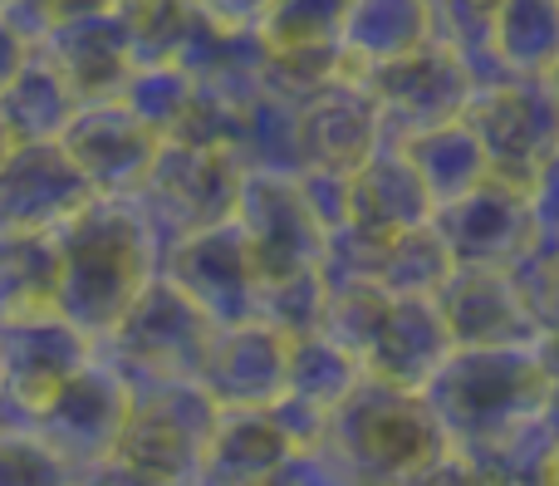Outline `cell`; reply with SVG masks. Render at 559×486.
I'll use <instances>...</instances> for the list:
<instances>
[{"mask_svg":"<svg viewBox=\"0 0 559 486\" xmlns=\"http://www.w3.org/2000/svg\"><path fill=\"white\" fill-rule=\"evenodd\" d=\"M462 118L486 153V173L535 192L555 173V94L550 74H486L476 79Z\"/></svg>","mask_w":559,"mask_h":486,"instance_id":"8992f818","label":"cell"},{"mask_svg":"<svg viewBox=\"0 0 559 486\" xmlns=\"http://www.w3.org/2000/svg\"><path fill=\"white\" fill-rule=\"evenodd\" d=\"M192 88H197V79L187 74L182 64H133L114 98H123L157 138H167V128H173L177 114L187 108Z\"/></svg>","mask_w":559,"mask_h":486,"instance_id":"4dcf8cb0","label":"cell"},{"mask_svg":"<svg viewBox=\"0 0 559 486\" xmlns=\"http://www.w3.org/2000/svg\"><path fill=\"white\" fill-rule=\"evenodd\" d=\"M5 5H10V0H0V10H5Z\"/></svg>","mask_w":559,"mask_h":486,"instance_id":"8d00e7d4","label":"cell"},{"mask_svg":"<svg viewBox=\"0 0 559 486\" xmlns=\"http://www.w3.org/2000/svg\"><path fill=\"white\" fill-rule=\"evenodd\" d=\"M212 330L216 324L202 315V305H192L163 271H153L128 310L98 334L94 349L128 383H177L197 379Z\"/></svg>","mask_w":559,"mask_h":486,"instance_id":"5b68a950","label":"cell"},{"mask_svg":"<svg viewBox=\"0 0 559 486\" xmlns=\"http://www.w3.org/2000/svg\"><path fill=\"white\" fill-rule=\"evenodd\" d=\"M368 88H373L378 118H383V138L403 143V138L423 133V128L462 118L466 98L476 88V74L462 55L427 39V45L368 69Z\"/></svg>","mask_w":559,"mask_h":486,"instance_id":"9c48e42d","label":"cell"},{"mask_svg":"<svg viewBox=\"0 0 559 486\" xmlns=\"http://www.w3.org/2000/svg\"><path fill=\"white\" fill-rule=\"evenodd\" d=\"M452 251L437 236L432 222L403 226V232L383 236V265H378V285L388 295H432L437 285L452 275Z\"/></svg>","mask_w":559,"mask_h":486,"instance_id":"f1b7e54d","label":"cell"},{"mask_svg":"<svg viewBox=\"0 0 559 486\" xmlns=\"http://www.w3.org/2000/svg\"><path fill=\"white\" fill-rule=\"evenodd\" d=\"M378 143H383V118H378L368 74L354 64V59H348V64L329 79V84H319L305 104H295L299 167L348 173V167L364 163Z\"/></svg>","mask_w":559,"mask_h":486,"instance_id":"4fadbf2b","label":"cell"},{"mask_svg":"<svg viewBox=\"0 0 559 486\" xmlns=\"http://www.w3.org/2000/svg\"><path fill=\"white\" fill-rule=\"evenodd\" d=\"M442 324L452 334V344H540L550 340L540 320L525 310L515 281L506 275V265H452L442 285L432 291Z\"/></svg>","mask_w":559,"mask_h":486,"instance_id":"2e32d148","label":"cell"},{"mask_svg":"<svg viewBox=\"0 0 559 486\" xmlns=\"http://www.w3.org/2000/svg\"><path fill=\"white\" fill-rule=\"evenodd\" d=\"M236 187H241V157L236 153L163 138L147 173L128 192V202L138 206V216L147 222L157 251H163L177 236L226 222L236 212Z\"/></svg>","mask_w":559,"mask_h":486,"instance_id":"52a82bcc","label":"cell"},{"mask_svg":"<svg viewBox=\"0 0 559 486\" xmlns=\"http://www.w3.org/2000/svg\"><path fill=\"white\" fill-rule=\"evenodd\" d=\"M432 216V197L423 192L403 143H378L358 167L344 173V222L358 232L393 236Z\"/></svg>","mask_w":559,"mask_h":486,"instance_id":"ffe728a7","label":"cell"},{"mask_svg":"<svg viewBox=\"0 0 559 486\" xmlns=\"http://www.w3.org/2000/svg\"><path fill=\"white\" fill-rule=\"evenodd\" d=\"M157 271L177 285L212 324L255 320V256L241 222L226 216L216 226H202L192 236H177L157 251Z\"/></svg>","mask_w":559,"mask_h":486,"instance_id":"30bf717a","label":"cell"},{"mask_svg":"<svg viewBox=\"0 0 559 486\" xmlns=\"http://www.w3.org/2000/svg\"><path fill=\"white\" fill-rule=\"evenodd\" d=\"M94 197L88 177L74 167V157L59 147V138L15 143L0 163V232H55L69 212Z\"/></svg>","mask_w":559,"mask_h":486,"instance_id":"e0dca14e","label":"cell"},{"mask_svg":"<svg viewBox=\"0 0 559 486\" xmlns=\"http://www.w3.org/2000/svg\"><path fill=\"white\" fill-rule=\"evenodd\" d=\"M197 5H202L216 25H231V29L251 25L255 29V25H261V15L271 10V0H197Z\"/></svg>","mask_w":559,"mask_h":486,"instance_id":"836d02e7","label":"cell"},{"mask_svg":"<svg viewBox=\"0 0 559 486\" xmlns=\"http://www.w3.org/2000/svg\"><path fill=\"white\" fill-rule=\"evenodd\" d=\"M559 10L555 0H501L491 29L496 74H555Z\"/></svg>","mask_w":559,"mask_h":486,"instance_id":"484cf974","label":"cell"},{"mask_svg":"<svg viewBox=\"0 0 559 486\" xmlns=\"http://www.w3.org/2000/svg\"><path fill=\"white\" fill-rule=\"evenodd\" d=\"M55 232H20L5 226L0 232V320L29 310H49L55 305Z\"/></svg>","mask_w":559,"mask_h":486,"instance_id":"4316f807","label":"cell"},{"mask_svg":"<svg viewBox=\"0 0 559 486\" xmlns=\"http://www.w3.org/2000/svg\"><path fill=\"white\" fill-rule=\"evenodd\" d=\"M289 442L271 418V408H216V423L206 432L202 462H197V482L212 486H246V482H271L275 467L285 462Z\"/></svg>","mask_w":559,"mask_h":486,"instance_id":"7402d4cb","label":"cell"},{"mask_svg":"<svg viewBox=\"0 0 559 486\" xmlns=\"http://www.w3.org/2000/svg\"><path fill=\"white\" fill-rule=\"evenodd\" d=\"M236 222H241L246 241L255 256V275L299 271V265L319 261V222L309 216L305 197H299L295 173H265V167H241V187H236Z\"/></svg>","mask_w":559,"mask_h":486,"instance_id":"5bb4252c","label":"cell"},{"mask_svg":"<svg viewBox=\"0 0 559 486\" xmlns=\"http://www.w3.org/2000/svg\"><path fill=\"white\" fill-rule=\"evenodd\" d=\"M157 143L163 138L123 104V98H88L69 114V123L59 128V147L74 157V167L88 177L94 192L128 197L138 187V177L147 173Z\"/></svg>","mask_w":559,"mask_h":486,"instance_id":"9a60e30c","label":"cell"},{"mask_svg":"<svg viewBox=\"0 0 559 486\" xmlns=\"http://www.w3.org/2000/svg\"><path fill=\"white\" fill-rule=\"evenodd\" d=\"M324 275L319 265H299V271H280L255 281V320H265L271 330H280L285 340L319 330V315H324Z\"/></svg>","mask_w":559,"mask_h":486,"instance_id":"f546056e","label":"cell"},{"mask_svg":"<svg viewBox=\"0 0 559 486\" xmlns=\"http://www.w3.org/2000/svg\"><path fill=\"white\" fill-rule=\"evenodd\" d=\"M15 147V138H10V128H5V118H0V163H5V153Z\"/></svg>","mask_w":559,"mask_h":486,"instance_id":"d590c367","label":"cell"},{"mask_svg":"<svg viewBox=\"0 0 559 486\" xmlns=\"http://www.w3.org/2000/svg\"><path fill=\"white\" fill-rule=\"evenodd\" d=\"M358 379H364L358 354H348L344 344H334L324 330H309V334H299V340H289V349H285V389L280 393H295V399L334 413V403L344 399Z\"/></svg>","mask_w":559,"mask_h":486,"instance_id":"83f0119b","label":"cell"},{"mask_svg":"<svg viewBox=\"0 0 559 486\" xmlns=\"http://www.w3.org/2000/svg\"><path fill=\"white\" fill-rule=\"evenodd\" d=\"M403 153L413 163L423 192L432 197V206L452 202V197H462L466 187H476L486 177V153L466 118H447V123L403 138Z\"/></svg>","mask_w":559,"mask_h":486,"instance_id":"cb8c5ba5","label":"cell"},{"mask_svg":"<svg viewBox=\"0 0 559 486\" xmlns=\"http://www.w3.org/2000/svg\"><path fill=\"white\" fill-rule=\"evenodd\" d=\"M427 39H432L427 0H348L344 25H338V49L364 74L373 64H388V59L427 45Z\"/></svg>","mask_w":559,"mask_h":486,"instance_id":"603a6c76","label":"cell"},{"mask_svg":"<svg viewBox=\"0 0 559 486\" xmlns=\"http://www.w3.org/2000/svg\"><path fill=\"white\" fill-rule=\"evenodd\" d=\"M88 354H94V340L79 324H69L55 305L0 320V423H25L35 408H45L59 383L79 364H88Z\"/></svg>","mask_w":559,"mask_h":486,"instance_id":"8fae6325","label":"cell"},{"mask_svg":"<svg viewBox=\"0 0 559 486\" xmlns=\"http://www.w3.org/2000/svg\"><path fill=\"white\" fill-rule=\"evenodd\" d=\"M29 49H35V45H29V39L15 29V20H10L5 10H0V88H5L10 79H15V69L29 59Z\"/></svg>","mask_w":559,"mask_h":486,"instance_id":"e575fe53","label":"cell"},{"mask_svg":"<svg viewBox=\"0 0 559 486\" xmlns=\"http://www.w3.org/2000/svg\"><path fill=\"white\" fill-rule=\"evenodd\" d=\"M79 108L74 88L64 84L55 64L39 49H29V59L15 69L5 88H0V118H5L15 143H39V138H59V128L69 123V114Z\"/></svg>","mask_w":559,"mask_h":486,"instance_id":"d4e9b609","label":"cell"},{"mask_svg":"<svg viewBox=\"0 0 559 486\" xmlns=\"http://www.w3.org/2000/svg\"><path fill=\"white\" fill-rule=\"evenodd\" d=\"M216 423V403L197 379L133 383L118 448L94 482H197L206 432Z\"/></svg>","mask_w":559,"mask_h":486,"instance_id":"277c9868","label":"cell"},{"mask_svg":"<svg viewBox=\"0 0 559 486\" xmlns=\"http://www.w3.org/2000/svg\"><path fill=\"white\" fill-rule=\"evenodd\" d=\"M447 349H452V334L432 295H393L364 349V374L397 389H423L447 359Z\"/></svg>","mask_w":559,"mask_h":486,"instance_id":"d6986e66","label":"cell"},{"mask_svg":"<svg viewBox=\"0 0 559 486\" xmlns=\"http://www.w3.org/2000/svg\"><path fill=\"white\" fill-rule=\"evenodd\" d=\"M324 448L348 482H427L447 458V432L423 389H397L364 374L329 413Z\"/></svg>","mask_w":559,"mask_h":486,"instance_id":"3957f363","label":"cell"},{"mask_svg":"<svg viewBox=\"0 0 559 486\" xmlns=\"http://www.w3.org/2000/svg\"><path fill=\"white\" fill-rule=\"evenodd\" d=\"M427 222L437 226L456 265H511L535 241V232H555L550 222H540L531 192L491 173L452 202H437Z\"/></svg>","mask_w":559,"mask_h":486,"instance_id":"7c38bea8","label":"cell"},{"mask_svg":"<svg viewBox=\"0 0 559 486\" xmlns=\"http://www.w3.org/2000/svg\"><path fill=\"white\" fill-rule=\"evenodd\" d=\"M55 486L69 482V472L59 467V458L39 442V432L20 418L0 423V486Z\"/></svg>","mask_w":559,"mask_h":486,"instance_id":"d6a6232c","label":"cell"},{"mask_svg":"<svg viewBox=\"0 0 559 486\" xmlns=\"http://www.w3.org/2000/svg\"><path fill=\"white\" fill-rule=\"evenodd\" d=\"M432 418L442 423L447 448L472 452L521 423L555 408L550 340L540 344H452L437 374L423 383Z\"/></svg>","mask_w":559,"mask_h":486,"instance_id":"7a4b0ae2","label":"cell"},{"mask_svg":"<svg viewBox=\"0 0 559 486\" xmlns=\"http://www.w3.org/2000/svg\"><path fill=\"white\" fill-rule=\"evenodd\" d=\"M348 0H271L261 15L265 49H295V45H338Z\"/></svg>","mask_w":559,"mask_h":486,"instance_id":"1f68e13d","label":"cell"},{"mask_svg":"<svg viewBox=\"0 0 559 486\" xmlns=\"http://www.w3.org/2000/svg\"><path fill=\"white\" fill-rule=\"evenodd\" d=\"M285 349L289 340L265 320L216 324L197 383L216 408H265L285 389Z\"/></svg>","mask_w":559,"mask_h":486,"instance_id":"ac0fdd59","label":"cell"},{"mask_svg":"<svg viewBox=\"0 0 559 486\" xmlns=\"http://www.w3.org/2000/svg\"><path fill=\"white\" fill-rule=\"evenodd\" d=\"M128 399H133V383L94 349L88 364H79L55 389V399L29 413L25 423L59 458L69 482H94L118 448V432H123V418H128Z\"/></svg>","mask_w":559,"mask_h":486,"instance_id":"ba28073f","label":"cell"},{"mask_svg":"<svg viewBox=\"0 0 559 486\" xmlns=\"http://www.w3.org/2000/svg\"><path fill=\"white\" fill-rule=\"evenodd\" d=\"M55 310L98 344V334L128 310L157 271V241L128 197L94 192L55 226Z\"/></svg>","mask_w":559,"mask_h":486,"instance_id":"6da1fadb","label":"cell"},{"mask_svg":"<svg viewBox=\"0 0 559 486\" xmlns=\"http://www.w3.org/2000/svg\"><path fill=\"white\" fill-rule=\"evenodd\" d=\"M39 55L64 74V84L74 88L79 104L88 98H114L118 84L133 69V49H128V29L123 15H118V0L108 10H94V15L74 20V25H59L39 39Z\"/></svg>","mask_w":559,"mask_h":486,"instance_id":"44dd1931","label":"cell"}]
</instances>
